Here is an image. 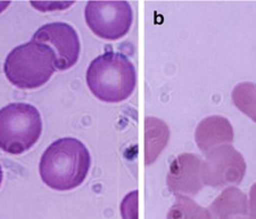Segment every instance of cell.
Listing matches in <instances>:
<instances>
[{"mask_svg":"<svg viewBox=\"0 0 256 219\" xmlns=\"http://www.w3.org/2000/svg\"><path fill=\"white\" fill-rule=\"evenodd\" d=\"M90 163L92 158L88 148L79 139H57L41 156V179L56 191H70L84 183Z\"/></svg>","mask_w":256,"mask_h":219,"instance_id":"obj_1","label":"cell"},{"mask_svg":"<svg viewBox=\"0 0 256 219\" xmlns=\"http://www.w3.org/2000/svg\"><path fill=\"white\" fill-rule=\"evenodd\" d=\"M86 84L98 100L120 103L134 92L137 73L134 65L126 55L106 52L90 63L86 70Z\"/></svg>","mask_w":256,"mask_h":219,"instance_id":"obj_2","label":"cell"},{"mask_svg":"<svg viewBox=\"0 0 256 219\" xmlns=\"http://www.w3.org/2000/svg\"><path fill=\"white\" fill-rule=\"evenodd\" d=\"M55 69L50 49L32 40L14 48L4 65L7 79L20 89L44 86L50 79Z\"/></svg>","mask_w":256,"mask_h":219,"instance_id":"obj_3","label":"cell"},{"mask_svg":"<svg viewBox=\"0 0 256 219\" xmlns=\"http://www.w3.org/2000/svg\"><path fill=\"white\" fill-rule=\"evenodd\" d=\"M42 133L39 111L31 104L13 103L0 110V148L22 154L34 145Z\"/></svg>","mask_w":256,"mask_h":219,"instance_id":"obj_4","label":"cell"},{"mask_svg":"<svg viewBox=\"0 0 256 219\" xmlns=\"http://www.w3.org/2000/svg\"><path fill=\"white\" fill-rule=\"evenodd\" d=\"M86 22L102 39L118 40L129 32L134 21L128 2H90L86 4Z\"/></svg>","mask_w":256,"mask_h":219,"instance_id":"obj_5","label":"cell"},{"mask_svg":"<svg viewBox=\"0 0 256 219\" xmlns=\"http://www.w3.org/2000/svg\"><path fill=\"white\" fill-rule=\"evenodd\" d=\"M32 41L50 49L55 68L60 71L72 68L79 60V36L68 23L55 22L41 27L33 35Z\"/></svg>","mask_w":256,"mask_h":219,"instance_id":"obj_6","label":"cell"},{"mask_svg":"<svg viewBox=\"0 0 256 219\" xmlns=\"http://www.w3.org/2000/svg\"><path fill=\"white\" fill-rule=\"evenodd\" d=\"M2 178H4V175H2V167H0V185H2Z\"/></svg>","mask_w":256,"mask_h":219,"instance_id":"obj_7","label":"cell"}]
</instances>
